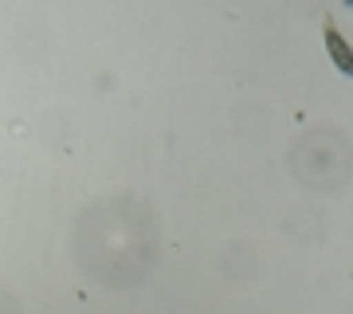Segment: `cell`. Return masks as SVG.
I'll list each match as a JSON object with an SVG mask.
<instances>
[{"label": "cell", "mask_w": 353, "mask_h": 314, "mask_svg": "<svg viewBox=\"0 0 353 314\" xmlns=\"http://www.w3.org/2000/svg\"><path fill=\"white\" fill-rule=\"evenodd\" d=\"M322 36H326V51H330V59H334V67H338L341 75H353V51H350V43L341 39V32L334 28V20H326Z\"/></svg>", "instance_id": "obj_1"}]
</instances>
